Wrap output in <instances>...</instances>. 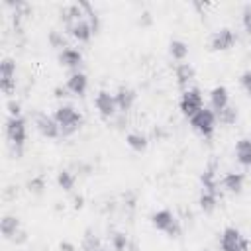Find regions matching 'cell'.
I'll list each match as a JSON object with an SVG mask.
<instances>
[{"label":"cell","mask_w":251,"mask_h":251,"mask_svg":"<svg viewBox=\"0 0 251 251\" xmlns=\"http://www.w3.org/2000/svg\"><path fill=\"white\" fill-rule=\"evenodd\" d=\"M53 118L59 124L63 135H73L75 131H78L82 127V122H84L82 114L78 110H75L73 106H59L55 110V116Z\"/></svg>","instance_id":"6da1fadb"},{"label":"cell","mask_w":251,"mask_h":251,"mask_svg":"<svg viewBox=\"0 0 251 251\" xmlns=\"http://www.w3.org/2000/svg\"><path fill=\"white\" fill-rule=\"evenodd\" d=\"M190 126L202 137H210L214 133V129H216V114H214V110H210V108L204 106L200 112H196L190 118Z\"/></svg>","instance_id":"7a4b0ae2"},{"label":"cell","mask_w":251,"mask_h":251,"mask_svg":"<svg viewBox=\"0 0 251 251\" xmlns=\"http://www.w3.org/2000/svg\"><path fill=\"white\" fill-rule=\"evenodd\" d=\"M220 247L222 251H249V241L241 235L237 227H226L222 231Z\"/></svg>","instance_id":"3957f363"},{"label":"cell","mask_w":251,"mask_h":251,"mask_svg":"<svg viewBox=\"0 0 251 251\" xmlns=\"http://www.w3.org/2000/svg\"><path fill=\"white\" fill-rule=\"evenodd\" d=\"M202 108H204V98H202L198 88H188V90L182 92V96H180V112L186 118H192Z\"/></svg>","instance_id":"277c9868"},{"label":"cell","mask_w":251,"mask_h":251,"mask_svg":"<svg viewBox=\"0 0 251 251\" xmlns=\"http://www.w3.org/2000/svg\"><path fill=\"white\" fill-rule=\"evenodd\" d=\"M0 88L6 94H12L16 88V63L10 57L2 59L0 63Z\"/></svg>","instance_id":"5b68a950"},{"label":"cell","mask_w":251,"mask_h":251,"mask_svg":"<svg viewBox=\"0 0 251 251\" xmlns=\"http://www.w3.org/2000/svg\"><path fill=\"white\" fill-rule=\"evenodd\" d=\"M6 135H8V139L14 143V145H18V147H22L24 145V141H25V120L20 116V118H8L6 120Z\"/></svg>","instance_id":"8992f818"},{"label":"cell","mask_w":251,"mask_h":251,"mask_svg":"<svg viewBox=\"0 0 251 251\" xmlns=\"http://www.w3.org/2000/svg\"><path fill=\"white\" fill-rule=\"evenodd\" d=\"M235 41H237L235 31L229 29V27H222V29H218V31L212 33V37H210V47H212L214 51H226V49L233 47Z\"/></svg>","instance_id":"52a82bcc"},{"label":"cell","mask_w":251,"mask_h":251,"mask_svg":"<svg viewBox=\"0 0 251 251\" xmlns=\"http://www.w3.org/2000/svg\"><path fill=\"white\" fill-rule=\"evenodd\" d=\"M94 104H96V110L100 112L102 118H112V116L116 114V110H118L116 98H114V94H110L108 90H100V92L96 94V98H94Z\"/></svg>","instance_id":"ba28073f"},{"label":"cell","mask_w":251,"mask_h":251,"mask_svg":"<svg viewBox=\"0 0 251 251\" xmlns=\"http://www.w3.org/2000/svg\"><path fill=\"white\" fill-rule=\"evenodd\" d=\"M35 127H37V131H39L43 137H49V139H55V137L61 135L59 124L55 122V118H51V116H47V114H39V116L35 118Z\"/></svg>","instance_id":"9c48e42d"},{"label":"cell","mask_w":251,"mask_h":251,"mask_svg":"<svg viewBox=\"0 0 251 251\" xmlns=\"http://www.w3.org/2000/svg\"><path fill=\"white\" fill-rule=\"evenodd\" d=\"M67 31L75 37V39H78V41H88L90 37H92V25L88 24V20H76L75 24H71V25H67Z\"/></svg>","instance_id":"30bf717a"},{"label":"cell","mask_w":251,"mask_h":251,"mask_svg":"<svg viewBox=\"0 0 251 251\" xmlns=\"http://www.w3.org/2000/svg\"><path fill=\"white\" fill-rule=\"evenodd\" d=\"M67 88H69L73 94H76V96H84V92H86V88H88V78H86V75H84V73H78V71L71 73L69 78H67Z\"/></svg>","instance_id":"8fae6325"},{"label":"cell","mask_w":251,"mask_h":251,"mask_svg":"<svg viewBox=\"0 0 251 251\" xmlns=\"http://www.w3.org/2000/svg\"><path fill=\"white\" fill-rule=\"evenodd\" d=\"M210 104H212V110L216 112H222L224 108L229 106V92L226 86H214L210 90Z\"/></svg>","instance_id":"7c38bea8"},{"label":"cell","mask_w":251,"mask_h":251,"mask_svg":"<svg viewBox=\"0 0 251 251\" xmlns=\"http://www.w3.org/2000/svg\"><path fill=\"white\" fill-rule=\"evenodd\" d=\"M114 98H116L118 110H120V112H127V110H131V106H133V102H135V90H131V88H127V86H120V88L116 90Z\"/></svg>","instance_id":"4fadbf2b"},{"label":"cell","mask_w":251,"mask_h":251,"mask_svg":"<svg viewBox=\"0 0 251 251\" xmlns=\"http://www.w3.org/2000/svg\"><path fill=\"white\" fill-rule=\"evenodd\" d=\"M243 182H245L243 173H227V175H224V178H222V186H224L227 192H231V194H239V192L243 190Z\"/></svg>","instance_id":"5bb4252c"},{"label":"cell","mask_w":251,"mask_h":251,"mask_svg":"<svg viewBox=\"0 0 251 251\" xmlns=\"http://www.w3.org/2000/svg\"><path fill=\"white\" fill-rule=\"evenodd\" d=\"M175 220H176V218L173 216V212L167 210V208H163V210H159V212H155V214L151 216V226H153L155 229H159V231H167Z\"/></svg>","instance_id":"9a60e30c"},{"label":"cell","mask_w":251,"mask_h":251,"mask_svg":"<svg viewBox=\"0 0 251 251\" xmlns=\"http://www.w3.org/2000/svg\"><path fill=\"white\" fill-rule=\"evenodd\" d=\"M235 157L243 167H251V137H241L235 143Z\"/></svg>","instance_id":"2e32d148"},{"label":"cell","mask_w":251,"mask_h":251,"mask_svg":"<svg viewBox=\"0 0 251 251\" xmlns=\"http://www.w3.org/2000/svg\"><path fill=\"white\" fill-rule=\"evenodd\" d=\"M0 231H2V235L6 239H14L20 233V220L16 216H12V214L4 216L2 222H0Z\"/></svg>","instance_id":"e0dca14e"},{"label":"cell","mask_w":251,"mask_h":251,"mask_svg":"<svg viewBox=\"0 0 251 251\" xmlns=\"http://www.w3.org/2000/svg\"><path fill=\"white\" fill-rule=\"evenodd\" d=\"M59 63H61L63 67L76 69V67L82 63V55H80V51H76V49H73V47H67V49H63V51L59 53Z\"/></svg>","instance_id":"ac0fdd59"},{"label":"cell","mask_w":251,"mask_h":251,"mask_svg":"<svg viewBox=\"0 0 251 251\" xmlns=\"http://www.w3.org/2000/svg\"><path fill=\"white\" fill-rule=\"evenodd\" d=\"M82 16H84V10L80 8V4H71V6H67V8L61 10V20L67 25L75 24L76 20H82Z\"/></svg>","instance_id":"d6986e66"},{"label":"cell","mask_w":251,"mask_h":251,"mask_svg":"<svg viewBox=\"0 0 251 251\" xmlns=\"http://www.w3.org/2000/svg\"><path fill=\"white\" fill-rule=\"evenodd\" d=\"M169 53L175 61H184L188 57V43H184L182 39H173L169 43Z\"/></svg>","instance_id":"ffe728a7"},{"label":"cell","mask_w":251,"mask_h":251,"mask_svg":"<svg viewBox=\"0 0 251 251\" xmlns=\"http://www.w3.org/2000/svg\"><path fill=\"white\" fill-rule=\"evenodd\" d=\"M175 75H176V82L180 86H184L194 78V67L190 63H180V65H176Z\"/></svg>","instance_id":"44dd1931"},{"label":"cell","mask_w":251,"mask_h":251,"mask_svg":"<svg viewBox=\"0 0 251 251\" xmlns=\"http://www.w3.org/2000/svg\"><path fill=\"white\" fill-rule=\"evenodd\" d=\"M126 141H127V145H129L135 153H141V151H145V149H147V137H145L143 133H137V131L127 133Z\"/></svg>","instance_id":"7402d4cb"},{"label":"cell","mask_w":251,"mask_h":251,"mask_svg":"<svg viewBox=\"0 0 251 251\" xmlns=\"http://www.w3.org/2000/svg\"><path fill=\"white\" fill-rule=\"evenodd\" d=\"M218 198H220V196H216V194H212V192L204 190V192L200 194V200H198V204H200L202 212L212 214V212L216 210V206H218Z\"/></svg>","instance_id":"603a6c76"},{"label":"cell","mask_w":251,"mask_h":251,"mask_svg":"<svg viewBox=\"0 0 251 251\" xmlns=\"http://www.w3.org/2000/svg\"><path fill=\"white\" fill-rule=\"evenodd\" d=\"M75 180H76V176H75L71 171H67V169L59 171V175H57V184H59L63 190H73Z\"/></svg>","instance_id":"cb8c5ba5"},{"label":"cell","mask_w":251,"mask_h":251,"mask_svg":"<svg viewBox=\"0 0 251 251\" xmlns=\"http://www.w3.org/2000/svg\"><path fill=\"white\" fill-rule=\"evenodd\" d=\"M218 118H220V122L222 124H235V120H237V108L235 106H227V108H224L222 112H218Z\"/></svg>","instance_id":"d4e9b609"},{"label":"cell","mask_w":251,"mask_h":251,"mask_svg":"<svg viewBox=\"0 0 251 251\" xmlns=\"http://www.w3.org/2000/svg\"><path fill=\"white\" fill-rule=\"evenodd\" d=\"M112 245H114V249H116V251H127L129 239H127V235H126V233L116 231V233L112 235Z\"/></svg>","instance_id":"484cf974"},{"label":"cell","mask_w":251,"mask_h":251,"mask_svg":"<svg viewBox=\"0 0 251 251\" xmlns=\"http://www.w3.org/2000/svg\"><path fill=\"white\" fill-rule=\"evenodd\" d=\"M82 249L84 251H96V249H100V239L92 231H86V235L82 239Z\"/></svg>","instance_id":"4316f807"},{"label":"cell","mask_w":251,"mask_h":251,"mask_svg":"<svg viewBox=\"0 0 251 251\" xmlns=\"http://www.w3.org/2000/svg\"><path fill=\"white\" fill-rule=\"evenodd\" d=\"M49 43L53 45V47H65L67 49V45H65V37L59 33V31H49Z\"/></svg>","instance_id":"83f0119b"},{"label":"cell","mask_w":251,"mask_h":251,"mask_svg":"<svg viewBox=\"0 0 251 251\" xmlns=\"http://www.w3.org/2000/svg\"><path fill=\"white\" fill-rule=\"evenodd\" d=\"M241 22H243V27L247 33H251V4H247L243 8V14H241Z\"/></svg>","instance_id":"f1b7e54d"},{"label":"cell","mask_w":251,"mask_h":251,"mask_svg":"<svg viewBox=\"0 0 251 251\" xmlns=\"http://www.w3.org/2000/svg\"><path fill=\"white\" fill-rule=\"evenodd\" d=\"M6 108H8V114H10L12 118H20V114H22V106H20V102L10 100V102L6 104Z\"/></svg>","instance_id":"f546056e"},{"label":"cell","mask_w":251,"mask_h":251,"mask_svg":"<svg viewBox=\"0 0 251 251\" xmlns=\"http://www.w3.org/2000/svg\"><path fill=\"white\" fill-rule=\"evenodd\" d=\"M239 84L243 86V90H245V92H249V94H251V71H245V73L239 76Z\"/></svg>","instance_id":"4dcf8cb0"},{"label":"cell","mask_w":251,"mask_h":251,"mask_svg":"<svg viewBox=\"0 0 251 251\" xmlns=\"http://www.w3.org/2000/svg\"><path fill=\"white\" fill-rule=\"evenodd\" d=\"M29 190H33V192H41V190H43V178H41V176L31 178V180H29Z\"/></svg>","instance_id":"1f68e13d"},{"label":"cell","mask_w":251,"mask_h":251,"mask_svg":"<svg viewBox=\"0 0 251 251\" xmlns=\"http://www.w3.org/2000/svg\"><path fill=\"white\" fill-rule=\"evenodd\" d=\"M169 237H178L180 235V224H178V220H175L173 224H171V227L165 231Z\"/></svg>","instance_id":"d6a6232c"},{"label":"cell","mask_w":251,"mask_h":251,"mask_svg":"<svg viewBox=\"0 0 251 251\" xmlns=\"http://www.w3.org/2000/svg\"><path fill=\"white\" fill-rule=\"evenodd\" d=\"M59 249H61V251H76L75 243H71V241H61V243H59Z\"/></svg>","instance_id":"836d02e7"},{"label":"cell","mask_w":251,"mask_h":251,"mask_svg":"<svg viewBox=\"0 0 251 251\" xmlns=\"http://www.w3.org/2000/svg\"><path fill=\"white\" fill-rule=\"evenodd\" d=\"M75 208H76V210L82 208V196H76V198H75Z\"/></svg>","instance_id":"e575fe53"},{"label":"cell","mask_w":251,"mask_h":251,"mask_svg":"<svg viewBox=\"0 0 251 251\" xmlns=\"http://www.w3.org/2000/svg\"><path fill=\"white\" fill-rule=\"evenodd\" d=\"M127 251H139V249H137V243L129 241V245H127Z\"/></svg>","instance_id":"d590c367"},{"label":"cell","mask_w":251,"mask_h":251,"mask_svg":"<svg viewBox=\"0 0 251 251\" xmlns=\"http://www.w3.org/2000/svg\"><path fill=\"white\" fill-rule=\"evenodd\" d=\"M96 251H106V249H102V247H100V249H96Z\"/></svg>","instance_id":"8d00e7d4"}]
</instances>
